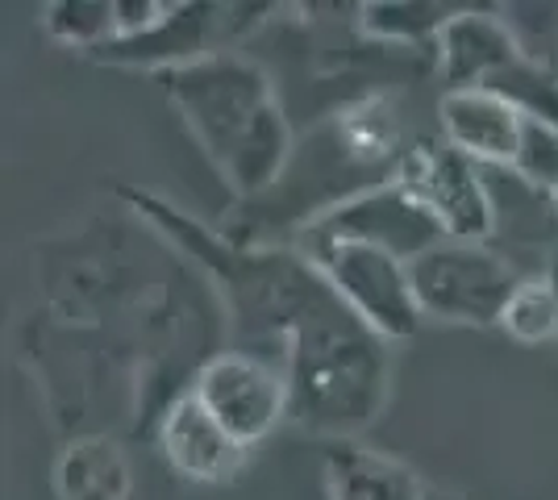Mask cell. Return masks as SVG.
Returning <instances> with one entry per match:
<instances>
[{
    "instance_id": "1",
    "label": "cell",
    "mask_w": 558,
    "mask_h": 500,
    "mask_svg": "<svg viewBox=\"0 0 558 500\" xmlns=\"http://www.w3.org/2000/svg\"><path fill=\"white\" fill-rule=\"evenodd\" d=\"M217 280L251 338L242 351L271 358L267 346H276L296 426L350 442L384 413L392 376L388 342L333 296L296 246H233Z\"/></svg>"
},
{
    "instance_id": "2",
    "label": "cell",
    "mask_w": 558,
    "mask_h": 500,
    "mask_svg": "<svg viewBox=\"0 0 558 500\" xmlns=\"http://www.w3.org/2000/svg\"><path fill=\"white\" fill-rule=\"evenodd\" d=\"M167 100L238 196H267L292 167V125L271 75L251 59L213 50L187 68L163 72Z\"/></svg>"
},
{
    "instance_id": "3",
    "label": "cell",
    "mask_w": 558,
    "mask_h": 500,
    "mask_svg": "<svg viewBox=\"0 0 558 500\" xmlns=\"http://www.w3.org/2000/svg\"><path fill=\"white\" fill-rule=\"evenodd\" d=\"M292 246L317 267V276L333 288V296L384 342H404L425 321L417 292H413V271L404 259H396L392 251L333 239L313 225H301Z\"/></svg>"
},
{
    "instance_id": "4",
    "label": "cell",
    "mask_w": 558,
    "mask_h": 500,
    "mask_svg": "<svg viewBox=\"0 0 558 500\" xmlns=\"http://www.w3.org/2000/svg\"><path fill=\"white\" fill-rule=\"evenodd\" d=\"M421 317L446 326H500L512 292L525 284L492 242L442 239L409 263Z\"/></svg>"
},
{
    "instance_id": "5",
    "label": "cell",
    "mask_w": 558,
    "mask_h": 500,
    "mask_svg": "<svg viewBox=\"0 0 558 500\" xmlns=\"http://www.w3.org/2000/svg\"><path fill=\"white\" fill-rule=\"evenodd\" d=\"M187 392L209 408L221 426L230 429L242 447L263 442L279 422L292 417V397H288V376L276 358L255 355V351H217L209 355Z\"/></svg>"
},
{
    "instance_id": "6",
    "label": "cell",
    "mask_w": 558,
    "mask_h": 500,
    "mask_svg": "<svg viewBox=\"0 0 558 500\" xmlns=\"http://www.w3.org/2000/svg\"><path fill=\"white\" fill-rule=\"evenodd\" d=\"M396 180L425 205V214L442 225L446 239L488 242V167L466 159L463 150H454L446 138H417L404 150Z\"/></svg>"
},
{
    "instance_id": "7",
    "label": "cell",
    "mask_w": 558,
    "mask_h": 500,
    "mask_svg": "<svg viewBox=\"0 0 558 500\" xmlns=\"http://www.w3.org/2000/svg\"><path fill=\"white\" fill-rule=\"evenodd\" d=\"M488 242L521 271V280H542L558 259V192L534 184L517 167H488Z\"/></svg>"
},
{
    "instance_id": "8",
    "label": "cell",
    "mask_w": 558,
    "mask_h": 500,
    "mask_svg": "<svg viewBox=\"0 0 558 500\" xmlns=\"http://www.w3.org/2000/svg\"><path fill=\"white\" fill-rule=\"evenodd\" d=\"M304 225L333 234V239L367 242V246H379V251H392L396 259L404 263H413L417 255H425L429 246H438L446 239L442 225L425 214V205L400 180L359 192V196L333 205L329 214H317Z\"/></svg>"
},
{
    "instance_id": "9",
    "label": "cell",
    "mask_w": 558,
    "mask_h": 500,
    "mask_svg": "<svg viewBox=\"0 0 558 500\" xmlns=\"http://www.w3.org/2000/svg\"><path fill=\"white\" fill-rule=\"evenodd\" d=\"M155 438L167 467L192 484H230L246 467V451L192 392H180L155 422Z\"/></svg>"
},
{
    "instance_id": "10",
    "label": "cell",
    "mask_w": 558,
    "mask_h": 500,
    "mask_svg": "<svg viewBox=\"0 0 558 500\" xmlns=\"http://www.w3.org/2000/svg\"><path fill=\"white\" fill-rule=\"evenodd\" d=\"M521 54L525 50L512 34L509 17H500L496 9H454L434 42V63H438L446 93L488 88Z\"/></svg>"
},
{
    "instance_id": "11",
    "label": "cell",
    "mask_w": 558,
    "mask_h": 500,
    "mask_svg": "<svg viewBox=\"0 0 558 500\" xmlns=\"http://www.w3.org/2000/svg\"><path fill=\"white\" fill-rule=\"evenodd\" d=\"M438 121H442L446 143L463 150L466 159H475L480 167H512L521 155L525 118L492 88L442 93Z\"/></svg>"
},
{
    "instance_id": "12",
    "label": "cell",
    "mask_w": 558,
    "mask_h": 500,
    "mask_svg": "<svg viewBox=\"0 0 558 500\" xmlns=\"http://www.w3.org/2000/svg\"><path fill=\"white\" fill-rule=\"evenodd\" d=\"M213 25H217V9L209 4H167L163 17L142 29L134 38H117L105 50H96L105 63H121V68H155V72H175L196 59H209L213 50Z\"/></svg>"
},
{
    "instance_id": "13",
    "label": "cell",
    "mask_w": 558,
    "mask_h": 500,
    "mask_svg": "<svg viewBox=\"0 0 558 500\" xmlns=\"http://www.w3.org/2000/svg\"><path fill=\"white\" fill-rule=\"evenodd\" d=\"M329 500H425V484L409 463L363 442H333L326 454Z\"/></svg>"
},
{
    "instance_id": "14",
    "label": "cell",
    "mask_w": 558,
    "mask_h": 500,
    "mask_svg": "<svg viewBox=\"0 0 558 500\" xmlns=\"http://www.w3.org/2000/svg\"><path fill=\"white\" fill-rule=\"evenodd\" d=\"M59 500H125L130 463L109 438H75L54 467Z\"/></svg>"
},
{
    "instance_id": "15",
    "label": "cell",
    "mask_w": 558,
    "mask_h": 500,
    "mask_svg": "<svg viewBox=\"0 0 558 500\" xmlns=\"http://www.w3.org/2000/svg\"><path fill=\"white\" fill-rule=\"evenodd\" d=\"M450 13L454 9L421 4V0H413V4L409 0H379V4H363V29L379 42H392V47H434Z\"/></svg>"
},
{
    "instance_id": "16",
    "label": "cell",
    "mask_w": 558,
    "mask_h": 500,
    "mask_svg": "<svg viewBox=\"0 0 558 500\" xmlns=\"http://www.w3.org/2000/svg\"><path fill=\"white\" fill-rule=\"evenodd\" d=\"M492 93H500L525 121H546L558 125V68L542 63L534 54H521L505 72L488 84Z\"/></svg>"
},
{
    "instance_id": "17",
    "label": "cell",
    "mask_w": 558,
    "mask_h": 500,
    "mask_svg": "<svg viewBox=\"0 0 558 500\" xmlns=\"http://www.w3.org/2000/svg\"><path fill=\"white\" fill-rule=\"evenodd\" d=\"M500 330L525 346L558 342V292L546 280H525L512 292L509 309L500 317Z\"/></svg>"
},
{
    "instance_id": "18",
    "label": "cell",
    "mask_w": 558,
    "mask_h": 500,
    "mask_svg": "<svg viewBox=\"0 0 558 500\" xmlns=\"http://www.w3.org/2000/svg\"><path fill=\"white\" fill-rule=\"evenodd\" d=\"M50 38L68 42L75 50H105L117 38V4H50L43 17Z\"/></svg>"
},
{
    "instance_id": "19",
    "label": "cell",
    "mask_w": 558,
    "mask_h": 500,
    "mask_svg": "<svg viewBox=\"0 0 558 500\" xmlns=\"http://www.w3.org/2000/svg\"><path fill=\"white\" fill-rule=\"evenodd\" d=\"M517 171L530 175L534 184L558 192V125L546 121H525L521 134V155H517Z\"/></svg>"
},
{
    "instance_id": "20",
    "label": "cell",
    "mask_w": 558,
    "mask_h": 500,
    "mask_svg": "<svg viewBox=\"0 0 558 500\" xmlns=\"http://www.w3.org/2000/svg\"><path fill=\"white\" fill-rule=\"evenodd\" d=\"M425 500H466V497H454V492H425Z\"/></svg>"
}]
</instances>
